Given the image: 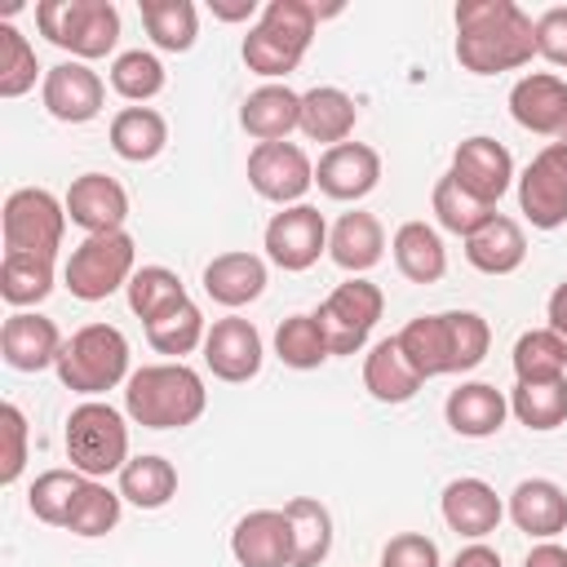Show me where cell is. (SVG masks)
<instances>
[{"mask_svg":"<svg viewBox=\"0 0 567 567\" xmlns=\"http://www.w3.org/2000/svg\"><path fill=\"white\" fill-rule=\"evenodd\" d=\"M452 18L456 62L474 75L518 71L536 58V22L514 0H461Z\"/></svg>","mask_w":567,"mask_h":567,"instance_id":"6da1fadb","label":"cell"},{"mask_svg":"<svg viewBox=\"0 0 567 567\" xmlns=\"http://www.w3.org/2000/svg\"><path fill=\"white\" fill-rule=\"evenodd\" d=\"M204 408H208L204 377L177 359L142 363L124 381V416H133L146 430H186L204 416Z\"/></svg>","mask_w":567,"mask_h":567,"instance_id":"7a4b0ae2","label":"cell"},{"mask_svg":"<svg viewBox=\"0 0 567 567\" xmlns=\"http://www.w3.org/2000/svg\"><path fill=\"white\" fill-rule=\"evenodd\" d=\"M315 4L310 0H270L261 4V18L248 27L239 53L248 62V71L266 75V80H284L288 71L301 66L310 40H315Z\"/></svg>","mask_w":567,"mask_h":567,"instance_id":"3957f363","label":"cell"},{"mask_svg":"<svg viewBox=\"0 0 567 567\" xmlns=\"http://www.w3.org/2000/svg\"><path fill=\"white\" fill-rule=\"evenodd\" d=\"M53 372L71 394L97 399L133 377L128 372V337L115 323H84L80 332L66 337Z\"/></svg>","mask_w":567,"mask_h":567,"instance_id":"277c9868","label":"cell"},{"mask_svg":"<svg viewBox=\"0 0 567 567\" xmlns=\"http://www.w3.org/2000/svg\"><path fill=\"white\" fill-rule=\"evenodd\" d=\"M35 27L75 62H93L106 58L120 40V9L111 0H40Z\"/></svg>","mask_w":567,"mask_h":567,"instance_id":"5b68a950","label":"cell"},{"mask_svg":"<svg viewBox=\"0 0 567 567\" xmlns=\"http://www.w3.org/2000/svg\"><path fill=\"white\" fill-rule=\"evenodd\" d=\"M66 461L84 478L120 474L128 465L124 412L102 403V399H84L80 408H71V416H66Z\"/></svg>","mask_w":567,"mask_h":567,"instance_id":"8992f818","label":"cell"},{"mask_svg":"<svg viewBox=\"0 0 567 567\" xmlns=\"http://www.w3.org/2000/svg\"><path fill=\"white\" fill-rule=\"evenodd\" d=\"M137 275V244L128 230H111V235H84L71 257H66V288L80 301H106L111 292L128 288V279Z\"/></svg>","mask_w":567,"mask_h":567,"instance_id":"52a82bcc","label":"cell"},{"mask_svg":"<svg viewBox=\"0 0 567 567\" xmlns=\"http://www.w3.org/2000/svg\"><path fill=\"white\" fill-rule=\"evenodd\" d=\"M381 310H385L381 288H377L372 279H363V275H350L346 284H337V288L323 297V306L315 310V319H319V328H323L332 354H359V350L368 346V337H372Z\"/></svg>","mask_w":567,"mask_h":567,"instance_id":"ba28073f","label":"cell"},{"mask_svg":"<svg viewBox=\"0 0 567 567\" xmlns=\"http://www.w3.org/2000/svg\"><path fill=\"white\" fill-rule=\"evenodd\" d=\"M4 252L58 257L66 235V204L44 186H22L4 199Z\"/></svg>","mask_w":567,"mask_h":567,"instance_id":"9c48e42d","label":"cell"},{"mask_svg":"<svg viewBox=\"0 0 567 567\" xmlns=\"http://www.w3.org/2000/svg\"><path fill=\"white\" fill-rule=\"evenodd\" d=\"M328 221L315 204H288L266 221L261 248L279 270H310L323 252H328Z\"/></svg>","mask_w":567,"mask_h":567,"instance_id":"30bf717a","label":"cell"},{"mask_svg":"<svg viewBox=\"0 0 567 567\" xmlns=\"http://www.w3.org/2000/svg\"><path fill=\"white\" fill-rule=\"evenodd\" d=\"M518 208L536 230H558L567 221V151L549 142L518 173Z\"/></svg>","mask_w":567,"mask_h":567,"instance_id":"8fae6325","label":"cell"},{"mask_svg":"<svg viewBox=\"0 0 567 567\" xmlns=\"http://www.w3.org/2000/svg\"><path fill=\"white\" fill-rule=\"evenodd\" d=\"M248 186L279 208L301 204V195L315 186V164L297 142H257L248 151Z\"/></svg>","mask_w":567,"mask_h":567,"instance_id":"7c38bea8","label":"cell"},{"mask_svg":"<svg viewBox=\"0 0 567 567\" xmlns=\"http://www.w3.org/2000/svg\"><path fill=\"white\" fill-rule=\"evenodd\" d=\"M261 359H266V346H261V332L252 328V319H239V315H226V319H213L208 337H204V368L217 377V381H252L261 372Z\"/></svg>","mask_w":567,"mask_h":567,"instance_id":"4fadbf2b","label":"cell"},{"mask_svg":"<svg viewBox=\"0 0 567 567\" xmlns=\"http://www.w3.org/2000/svg\"><path fill=\"white\" fill-rule=\"evenodd\" d=\"M40 102L62 124H89V120H97V111L106 102V84H102V75L93 66L71 58V62H58V66L44 71Z\"/></svg>","mask_w":567,"mask_h":567,"instance_id":"5bb4252c","label":"cell"},{"mask_svg":"<svg viewBox=\"0 0 567 567\" xmlns=\"http://www.w3.org/2000/svg\"><path fill=\"white\" fill-rule=\"evenodd\" d=\"M66 221H75L84 235H111L128 221V190L106 173H80L66 186Z\"/></svg>","mask_w":567,"mask_h":567,"instance_id":"9a60e30c","label":"cell"},{"mask_svg":"<svg viewBox=\"0 0 567 567\" xmlns=\"http://www.w3.org/2000/svg\"><path fill=\"white\" fill-rule=\"evenodd\" d=\"M315 182L328 199H341V204H354L363 195L377 190L381 182V155L368 146V142H341V146H328L315 164Z\"/></svg>","mask_w":567,"mask_h":567,"instance_id":"2e32d148","label":"cell"},{"mask_svg":"<svg viewBox=\"0 0 567 567\" xmlns=\"http://www.w3.org/2000/svg\"><path fill=\"white\" fill-rule=\"evenodd\" d=\"M62 332L53 319L35 315V310H13L0 328V359L13 368V372H44V368H58V354H62Z\"/></svg>","mask_w":567,"mask_h":567,"instance_id":"e0dca14e","label":"cell"},{"mask_svg":"<svg viewBox=\"0 0 567 567\" xmlns=\"http://www.w3.org/2000/svg\"><path fill=\"white\" fill-rule=\"evenodd\" d=\"M509 115L518 128L540 137H567V80L532 71L509 89Z\"/></svg>","mask_w":567,"mask_h":567,"instance_id":"ac0fdd59","label":"cell"},{"mask_svg":"<svg viewBox=\"0 0 567 567\" xmlns=\"http://www.w3.org/2000/svg\"><path fill=\"white\" fill-rule=\"evenodd\" d=\"M470 195L496 204L509 186H514V155L496 142V137H465L456 151H452V168H447Z\"/></svg>","mask_w":567,"mask_h":567,"instance_id":"d6986e66","label":"cell"},{"mask_svg":"<svg viewBox=\"0 0 567 567\" xmlns=\"http://www.w3.org/2000/svg\"><path fill=\"white\" fill-rule=\"evenodd\" d=\"M439 509H443V523L465 540L492 536L501 527V518H505V501L483 478H452L443 487V496H439Z\"/></svg>","mask_w":567,"mask_h":567,"instance_id":"ffe728a7","label":"cell"},{"mask_svg":"<svg viewBox=\"0 0 567 567\" xmlns=\"http://www.w3.org/2000/svg\"><path fill=\"white\" fill-rule=\"evenodd\" d=\"M230 554L239 567H292V532L284 509H252L230 532Z\"/></svg>","mask_w":567,"mask_h":567,"instance_id":"44dd1931","label":"cell"},{"mask_svg":"<svg viewBox=\"0 0 567 567\" xmlns=\"http://www.w3.org/2000/svg\"><path fill=\"white\" fill-rule=\"evenodd\" d=\"M505 514L514 518L518 532H527L536 540H554L558 532H567V492L554 478H523L509 492Z\"/></svg>","mask_w":567,"mask_h":567,"instance_id":"7402d4cb","label":"cell"},{"mask_svg":"<svg viewBox=\"0 0 567 567\" xmlns=\"http://www.w3.org/2000/svg\"><path fill=\"white\" fill-rule=\"evenodd\" d=\"M443 416H447L452 434H461V439H492L509 416V399L487 381H461L447 394Z\"/></svg>","mask_w":567,"mask_h":567,"instance_id":"603a6c76","label":"cell"},{"mask_svg":"<svg viewBox=\"0 0 567 567\" xmlns=\"http://www.w3.org/2000/svg\"><path fill=\"white\" fill-rule=\"evenodd\" d=\"M328 257L346 270V275H368L381 257H385V230L372 213L354 208V213H341L328 230Z\"/></svg>","mask_w":567,"mask_h":567,"instance_id":"cb8c5ba5","label":"cell"},{"mask_svg":"<svg viewBox=\"0 0 567 567\" xmlns=\"http://www.w3.org/2000/svg\"><path fill=\"white\" fill-rule=\"evenodd\" d=\"M523 257H527V235L505 213H492L474 235H465V261L483 275H514Z\"/></svg>","mask_w":567,"mask_h":567,"instance_id":"d4e9b609","label":"cell"},{"mask_svg":"<svg viewBox=\"0 0 567 567\" xmlns=\"http://www.w3.org/2000/svg\"><path fill=\"white\" fill-rule=\"evenodd\" d=\"M239 124L257 142H288V133L301 128V93H292L288 84H261L244 97Z\"/></svg>","mask_w":567,"mask_h":567,"instance_id":"484cf974","label":"cell"},{"mask_svg":"<svg viewBox=\"0 0 567 567\" xmlns=\"http://www.w3.org/2000/svg\"><path fill=\"white\" fill-rule=\"evenodd\" d=\"M204 292L217 306L239 310L266 292V261L257 252H217L204 266Z\"/></svg>","mask_w":567,"mask_h":567,"instance_id":"4316f807","label":"cell"},{"mask_svg":"<svg viewBox=\"0 0 567 567\" xmlns=\"http://www.w3.org/2000/svg\"><path fill=\"white\" fill-rule=\"evenodd\" d=\"M359 124V106L346 89L337 84H315L310 93H301V133L310 142H328V146H341L350 142Z\"/></svg>","mask_w":567,"mask_h":567,"instance_id":"83f0119b","label":"cell"},{"mask_svg":"<svg viewBox=\"0 0 567 567\" xmlns=\"http://www.w3.org/2000/svg\"><path fill=\"white\" fill-rule=\"evenodd\" d=\"M421 372L408 363L399 337H385L368 350L363 359V390L377 399V403H408L416 390H421Z\"/></svg>","mask_w":567,"mask_h":567,"instance_id":"f1b7e54d","label":"cell"},{"mask_svg":"<svg viewBox=\"0 0 567 567\" xmlns=\"http://www.w3.org/2000/svg\"><path fill=\"white\" fill-rule=\"evenodd\" d=\"M390 252H394V266L403 279L412 284H439L447 275V248H443V235L425 221H403L390 239Z\"/></svg>","mask_w":567,"mask_h":567,"instance_id":"f546056e","label":"cell"},{"mask_svg":"<svg viewBox=\"0 0 567 567\" xmlns=\"http://www.w3.org/2000/svg\"><path fill=\"white\" fill-rule=\"evenodd\" d=\"M399 346H403L408 363L421 372V381L456 372V363H452V328H447V310H443V315H416V319H408L403 332H399Z\"/></svg>","mask_w":567,"mask_h":567,"instance_id":"4dcf8cb0","label":"cell"},{"mask_svg":"<svg viewBox=\"0 0 567 567\" xmlns=\"http://www.w3.org/2000/svg\"><path fill=\"white\" fill-rule=\"evenodd\" d=\"M168 146V120L155 106H124L111 120V151L128 164H151Z\"/></svg>","mask_w":567,"mask_h":567,"instance_id":"1f68e13d","label":"cell"},{"mask_svg":"<svg viewBox=\"0 0 567 567\" xmlns=\"http://www.w3.org/2000/svg\"><path fill=\"white\" fill-rule=\"evenodd\" d=\"M292 532V567H319L332 554V514L315 496H292L284 505Z\"/></svg>","mask_w":567,"mask_h":567,"instance_id":"d6a6232c","label":"cell"},{"mask_svg":"<svg viewBox=\"0 0 567 567\" xmlns=\"http://www.w3.org/2000/svg\"><path fill=\"white\" fill-rule=\"evenodd\" d=\"M142 27L155 49L164 53H186L199 35V9L190 0H137Z\"/></svg>","mask_w":567,"mask_h":567,"instance_id":"836d02e7","label":"cell"},{"mask_svg":"<svg viewBox=\"0 0 567 567\" xmlns=\"http://www.w3.org/2000/svg\"><path fill=\"white\" fill-rule=\"evenodd\" d=\"M120 496L137 509H164L177 496V470L164 456H128V465L120 470Z\"/></svg>","mask_w":567,"mask_h":567,"instance_id":"e575fe53","label":"cell"},{"mask_svg":"<svg viewBox=\"0 0 567 567\" xmlns=\"http://www.w3.org/2000/svg\"><path fill=\"white\" fill-rule=\"evenodd\" d=\"M204 337H208V323H204V310H199L190 297L146 323L151 350H155V354H168V359H177V363H182V354H190L195 346H204Z\"/></svg>","mask_w":567,"mask_h":567,"instance_id":"d590c367","label":"cell"},{"mask_svg":"<svg viewBox=\"0 0 567 567\" xmlns=\"http://www.w3.org/2000/svg\"><path fill=\"white\" fill-rule=\"evenodd\" d=\"M53 292V257H31V252H4L0 261V297L13 310L40 306Z\"/></svg>","mask_w":567,"mask_h":567,"instance_id":"8d00e7d4","label":"cell"},{"mask_svg":"<svg viewBox=\"0 0 567 567\" xmlns=\"http://www.w3.org/2000/svg\"><path fill=\"white\" fill-rule=\"evenodd\" d=\"M430 208H434L439 226H443V230H452V235H461V239H465V235H474V230L496 213V204H487V199L470 195L452 173H443V177L434 182Z\"/></svg>","mask_w":567,"mask_h":567,"instance_id":"74e56055","label":"cell"},{"mask_svg":"<svg viewBox=\"0 0 567 567\" xmlns=\"http://www.w3.org/2000/svg\"><path fill=\"white\" fill-rule=\"evenodd\" d=\"M509 363H514V377H518L523 385L558 381V377L567 372V346H563L549 328H532V332H523V337L514 341Z\"/></svg>","mask_w":567,"mask_h":567,"instance_id":"f35d334b","label":"cell"},{"mask_svg":"<svg viewBox=\"0 0 567 567\" xmlns=\"http://www.w3.org/2000/svg\"><path fill=\"white\" fill-rule=\"evenodd\" d=\"M509 412L518 416V425L527 430H558L567 421V377L558 381H536V385H514L509 394Z\"/></svg>","mask_w":567,"mask_h":567,"instance_id":"ab89813d","label":"cell"},{"mask_svg":"<svg viewBox=\"0 0 567 567\" xmlns=\"http://www.w3.org/2000/svg\"><path fill=\"white\" fill-rule=\"evenodd\" d=\"M275 354H279V363H288V368H297V372H310V368H319L323 359H332L328 337H323V328H319L315 315H288V319L275 328Z\"/></svg>","mask_w":567,"mask_h":567,"instance_id":"60d3db41","label":"cell"},{"mask_svg":"<svg viewBox=\"0 0 567 567\" xmlns=\"http://www.w3.org/2000/svg\"><path fill=\"white\" fill-rule=\"evenodd\" d=\"M84 483H89V478H84L80 470H44V474L31 483V492H27V505H31V514H35L40 523L66 527V518H71V509H75Z\"/></svg>","mask_w":567,"mask_h":567,"instance_id":"b9f144b4","label":"cell"},{"mask_svg":"<svg viewBox=\"0 0 567 567\" xmlns=\"http://www.w3.org/2000/svg\"><path fill=\"white\" fill-rule=\"evenodd\" d=\"M128 310L142 319V323H151L155 315H164V310H173L177 301H186V284L168 270V266H142L133 279H128Z\"/></svg>","mask_w":567,"mask_h":567,"instance_id":"7bdbcfd3","label":"cell"},{"mask_svg":"<svg viewBox=\"0 0 567 567\" xmlns=\"http://www.w3.org/2000/svg\"><path fill=\"white\" fill-rule=\"evenodd\" d=\"M120 509H124V496L111 492L102 478H89L84 492H80V501H75V509H71V518H66V532L71 536H84V540L106 536V532H115Z\"/></svg>","mask_w":567,"mask_h":567,"instance_id":"ee69618b","label":"cell"},{"mask_svg":"<svg viewBox=\"0 0 567 567\" xmlns=\"http://www.w3.org/2000/svg\"><path fill=\"white\" fill-rule=\"evenodd\" d=\"M35 75H40V62H35L31 40L13 22H0V97L31 93L35 89Z\"/></svg>","mask_w":567,"mask_h":567,"instance_id":"f6af8a7d","label":"cell"},{"mask_svg":"<svg viewBox=\"0 0 567 567\" xmlns=\"http://www.w3.org/2000/svg\"><path fill=\"white\" fill-rule=\"evenodd\" d=\"M111 89L124 97V102H151L159 89H164V62L146 49H128L111 62Z\"/></svg>","mask_w":567,"mask_h":567,"instance_id":"bcb514c9","label":"cell"},{"mask_svg":"<svg viewBox=\"0 0 567 567\" xmlns=\"http://www.w3.org/2000/svg\"><path fill=\"white\" fill-rule=\"evenodd\" d=\"M447 328H452V363L456 372H470L487 359V346H492V328L483 315L474 310H447Z\"/></svg>","mask_w":567,"mask_h":567,"instance_id":"7dc6e473","label":"cell"},{"mask_svg":"<svg viewBox=\"0 0 567 567\" xmlns=\"http://www.w3.org/2000/svg\"><path fill=\"white\" fill-rule=\"evenodd\" d=\"M0 434H4V456H0V483L13 487L27 470V416L18 403L0 408Z\"/></svg>","mask_w":567,"mask_h":567,"instance_id":"c3c4849f","label":"cell"},{"mask_svg":"<svg viewBox=\"0 0 567 567\" xmlns=\"http://www.w3.org/2000/svg\"><path fill=\"white\" fill-rule=\"evenodd\" d=\"M381 567H443L439 545L425 532H399L381 549Z\"/></svg>","mask_w":567,"mask_h":567,"instance_id":"681fc988","label":"cell"},{"mask_svg":"<svg viewBox=\"0 0 567 567\" xmlns=\"http://www.w3.org/2000/svg\"><path fill=\"white\" fill-rule=\"evenodd\" d=\"M536 53L554 66H567V4H554L536 18Z\"/></svg>","mask_w":567,"mask_h":567,"instance_id":"f907efd6","label":"cell"},{"mask_svg":"<svg viewBox=\"0 0 567 567\" xmlns=\"http://www.w3.org/2000/svg\"><path fill=\"white\" fill-rule=\"evenodd\" d=\"M545 319H549L545 328H549V332H554V337L567 346V279H563L554 292H549V301H545Z\"/></svg>","mask_w":567,"mask_h":567,"instance_id":"816d5d0a","label":"cell"},{"mask_svg":"<svg viewBox=\"0 0 567 567\" xmlns=\"http://www.w3.org/2000/svg\"><path fill=\"white\" fill-rule=\"evenodd\" d=\"M208 9L221 22H252V18H261L257 0H208Z\"/></svg>","mask_w":567,"mask_h":567,"instance_id":"f5cc1de1","label":"cell"},{"mask_svg":"<svg viewBox=\"0 0 567 567\" xmlns=\"http://www.w3.org/2000/svg\"><path fill=\"white\" fill-rule=\"evenodd\" d=\"M447 567H501V554L492 545H483V540H470Z\"/></svg>","mask_w":567,"mask_h":567,"instance_id":"db71d44e","label":"cell"},{"mask_svg":"<svg viewBox=\"0 0 567 567\" xmlns=\"http://www.w3.org/2000/svg\"><path fill=\"white\" fill-rule=\"evenodd\" d=\"M523 567H567V545L540 540V545H532V554H527Z\"/></svg>","mask_w":567,"mask_h":567,"instance_id":"11a10c76","label":"cell"},{"mask_svg":"<svg viewBox=\"0 0 567 567\" xmlns=\"http://www.w3.org/2000/svg\"><path fill=\"white\" fill-rule=\"evenodd\" d=\"M558 142H563V151H567V137H558Z\"/></svg>","mask_w":567,"mask_h":567,"instance_id":"9f6ffc18","label":"cell"}]
</instances>
